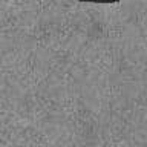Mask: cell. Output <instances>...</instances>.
Returning <instances> with one entry per match:
<instances>
[]
</instances>
